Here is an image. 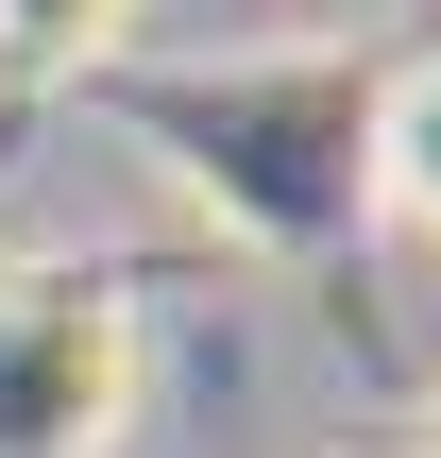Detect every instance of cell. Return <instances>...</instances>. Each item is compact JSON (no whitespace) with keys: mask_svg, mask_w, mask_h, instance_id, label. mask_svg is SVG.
<instances>
[{"mask_svg":"<svg viewBox=\"0 0 441 458\" xmlns=\"http://www.w3.org/2000/svg\"><path fill=\"white\" fill-rule=\"evenodd\" d=\"M136 425V306L119 272H0V458H119Z\"/></svg>","mask_w":441,"mask_h":458,"instance_id":"1","label":"cell"},{"mask_svg":"<svg viewBox=\"0 0 441 458\" xmlns=\"http://www.w3.org/2000/svg\"><path fill=\"white\" fill-rule=\"evenodd\" d=\"M374 187H391L408 238H441V51H408L391 102H374Z\"/></svg>","mask_w":441,"mask_h":458,"instance_id":"2","label":"cell"},{"mask_svg":"<svg viewBox=\"0 0 441 458\" xmlns=\"http://www.w3.org/2000/svg\"><path fill=\"white\" fill-rule=\"evenodd\" d=\"M119 34H136V0H0V51H17L34 85H85Z\"/></svg>","mask_w":441,"mask_h":458,"instance_id":"3","label":"cell"},{"mask_svg":"<svg viewBox=\"0 0 441 458\" xmlns=\"http://www.w3.org/2000/svg\"><path fill=\"white\" fill-rule=\"evenodd\" d=\"M425 458H441V425H425Z\"/></svg>","mask_w":441,"mask_h":458,"instance_id":"4","label":"cell"}]
</instances>
